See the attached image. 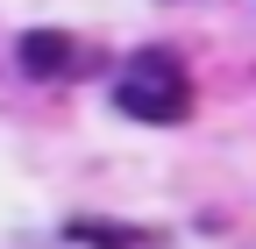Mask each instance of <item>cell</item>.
Here are the masks:
<instances>
[{
	"instance_id": "cell-1",
	"label": "cell",
	"mask_w": 256,
	"mask_h": 249,
	"mask_svg": "<svg viewBox=\"0 0 256 249\" xmlns=\"http://www.w3.org/2000/svg\"><path fill=\"white\" fill-rule=\"evenodd\" d=\"M114 107L128 121H156V128H171V121L192 114V78L171 50H136L121 64V86H114Z\"/></svg>"
},
{
	"instance_id": "cell-2",
	"label": "cell",
	"mask_w": 256,
	"mask_h": 249,
	"mask_svg": "<svg viewBox=\"0 0 256 249\" xmlns=\"http://www.w3.org/2000/svg\"><path fill=\"white\" fill-rule=\"evenodd\" d=\"M22 72L28 78H78L86 50H78V36H64V28H28L22 36Z\"/></svg>"
},
{
	"instance_id": "cell-3",
	"label": "cell",
	"mask_w": 256,
	"mask_h": 249,
	"mask_svg": "<svg viewBox=\"0 0 256 249\" xmlns=\"http://www.w3.org/2000/svg\"><path fill=\"white\" fill-rule=\"evenodd\" d=\"M64 235L86 242V249H150V242H156V235H128V228H100V221H72Z\"/></svg>"
}]
</instances>
